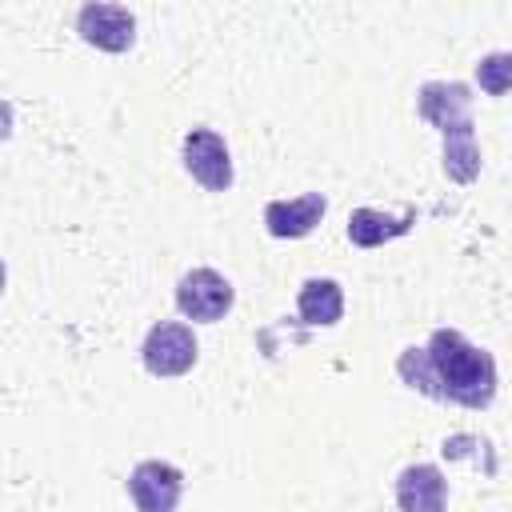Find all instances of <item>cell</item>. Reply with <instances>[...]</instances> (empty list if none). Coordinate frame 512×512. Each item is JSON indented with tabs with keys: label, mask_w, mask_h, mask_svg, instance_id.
I'll return each mask as SVG.
<instances>
[{
	"label": "cell",
	"mask_w": 512,
	"mask_h": 512,
	"mask_svg": "<svg viewBox=\"0 0 512 512\" xmlns=\"http://www.w3.org/2000/svg\"><path fill=\"white\" fill-rule=\"evenodd\" d=\"M424 348L436 364L444 400H452L460 408H472V412H484L496 400V360H492V352L476 348L456 328H436Z\"/></svg>",
	"instance_id": "1"
},
{
	"label": "cell",
	"mask_w": 512,
	"mask_h": 512,
	"mask_svg": "<svg viewBox=\"0 0 512 512\" xmlns=\"http://www.w3.org/2000/svg\"><path fill=\"white\" fill-rule=\"evenodd\" d=\"M236 304V288L216 268H192L176 284V308L196 324H216Z\"/></svg>",
	"instance_id": "2"
},
{
	"label": "cell",
	"mask_w": 512,
	"mask_h": 512,
	"mask_svg": "<svg viewBox=\"0 0 512 512\" xmlns=\"http://www.w3.org/2000/svg\"><path fill=\"white\" fill-rule=\"evenodd\" d=\"M200 356V344L192 336L188 324H176V320H160L148 328L144 336V348H140V360L152 376H184Z\"/></svg>",
	"instance_id": "3"
},
{
	"label": "cell",
	"mask_w": 512,
	"mask_h": 512,
	"mask_svg": "<svg viewBox=\"0 0 512 512\" xmlns=\"http://www.w3.org/2000/svg\"><path fill=\"white\" fill-rule=\"evenodd\" d=\"M76 32L84 44L100 48V52H128L136 44V16L120 4H108V0H88L76 16Z\"/></svg>",
	"instance_id": "4"
},
{
	"label": "cell",
	"mask_w": 512,
	"mask_h": 512,
	"mask_svg": "<svg viewBox=\"0 0 512 512\" xmlns=\"http://www.w3.org/2000/svg\"><path fill=\"white\" fill-rule=\"evenodd\" d=\"M184 168L208 192L232 188V156H228V144L212 128H192L184 136Z\"/></svg>",
	"instance_id": "5"
},
{
	"label": "cell",
	"mask_w": 512,
	"mask_h": 512,
	"mask_svg": "<svg viewBox=\"0 0 512 512\" xmlns=\"http://www.w3.org/2000/svg\"><path fill=\"white\" fill-rule=\"evenodd\" d=\"M184 492V472L168 460H140L128 476V496L140 512H172Z\"/></svg>",
	"instance_id": "6"
},
{
	"label": "cell",
	"mask_w": 512,
	"mask_h": 512,
	"mask_svg": "<svg viewBox=\"0 0 512 512\" xmlns=\"http://www.w3.org/2000/svg\"><path fill=\"white\" fill-rule=\"evenodd\" d=\"M416 108L432 128L448 132L456 124L472 120V88L460 80H428L416 92Z\"/></svg>",
	"instance_id": "7"
},
{
	"label": "cell",
	"mask_w": 512,
	"mask_h": 512,
	"mask_svg": "<svg viewBox=\"0 0 512 512\" xmlns=\"http://www.w3.org/2000/svg\"><path fill=\"white\" fill-rule=\"evenodd\" d=\"M328 212V200L320 192H304L296 200H268L264 204V228L276 240H300L308 236Z\"/></svg>",
	"instance_id": "8"
},
{
	"label": "cell",
	"mask_w": 512,
	"mask_h": 512,
	"mask_svg": "<svg viewBox=\"0 0 512 512\" xmlns=\"http://www.w3.org/2000/svg\"><path fill=\"white\" fill-rule=\"evenodd\" d=\"M448 500V480L436 464H408L396 480V504L404 512H440Z\"/></svg>",
	"instance_id": "9"
},
{
	"label": "cell",
	"mask_w": 512,
	"mask_h": 512,
	"mask_svg": "<svg viewBox=\"0 0 512 512\" xmlns=\"http://www.w3.org/2000/svg\"><path fill=\"white\" fill-rule=\"evenodd\" d=\"M296 312H300V320L312 324V328H332V324H340V316H344V288H340L336 280H328V276H312V280L300 284Z\"/></svg>",
	"instance_id": "10"
},
{
	"label": "cell",
	"mask_w": 512,
	"mask_h": 512,
	"mask_svg": "<svg viewBox=\"0 0 512 512\" xmlns=\"http://www.w3.org/2000/svg\"><path fill=\"white\" fill-rule=\"evenodd\" d=\"M412 224H416V208H408L404 216H388L380 208H352V216H348V240L356 248H380L384 240L404 236Z\"/></svg>",
	"instance_id": "11"
},
{
	"label": "cell",
	"mask_w": 512,
	"mask_h": 512,
	"mask_svg": "<svg viewBox=\"0 0 512 512\" xmlns=\"http://www.w3.org/2000/svg\"><path fill=\"white\" fill-rule=\"evenodd\" d=\"M440 136H444V176L456 184H472L480 176V144H476L472 120H464Z\"/></svg>",
	"instance_id": "12"
},
{
	"label": "cell",
	"mask_w": 512,
	"mask_h": 512,
	"mask_svg": "<svg viewBox=\"0 0 512 512\" xmlns=\"http://www.w3.org/2000/svg\"><path fill=\"white\" fill-rule=\"evenodd\" d=\"M396 372H400V380L412 392L432 396V400H444V388H440V376H436V364H432L428 348H404L396 356Z\"/></svg>",
	"instance_id": "13"
},
{
	"label": "cell",
	"mask_w": 512,
	"mask_h": 512,
	"mask_svg": "<svg viewBox=\"0 0 512 512\" xmlns=\"http://www.w3.org/2000/svg\"><path fill=\"white\" fill-rule=\"evenodd\" d=\"M476 84L488 96L512 92V52H488L476 60Z\"/></svg>",
	"instance_id": "14"
}]
</instances>
